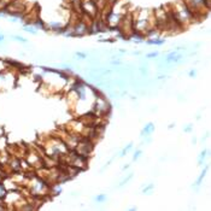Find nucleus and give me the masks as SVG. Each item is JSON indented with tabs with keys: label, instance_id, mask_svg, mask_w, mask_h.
<instances>
[{
	"label": "nucleus",
	"instance_id": "1",
	"mask_svg": "<svg viewBox=\"0 0 211 211\" xmlns=\"http://www.w3.org/2000/svg\"><path fill=\"white\" fill-rule=\"evenodd\" d=\"M153 131V124H149L146 128H145V131H144V133H146V134H149V133H151V131Z\"/></svg>",
	"mask_w": 211,
	"mask_h": 211
},
{
	"label": "nucleus",
	"instance_id": "2",
	"mask_svg": "<svg viewBox=\"0 0 211 211\" xmlns=\"http://www.w3.org/2000/svg\"><path fill=\"white\" fill-rule=\"evenodd\" d=\"M24 29H25V31H29V33H33V34H36L35 28H33V27H25Z\"/></svg>",
	"mask_w": 211,
	"mask_h": 211
},
{
	"label": "nucleus",
	"instance_id": "3",
	"mask_svg": "<svg viewBox=\"0 0 211 211\" xmlns=\"http://www.w3.org/2000/svg\"><path fill=\"white\" fill-rule=\"evenodd\" d=\"M15 39H17L18 41H22V42H25V39H23V38H21V36H15Z\"/></svg>",
	"mask_w": 211,
	"mask_h": 211
},
{
	"label": "nucleus",
	"instance_id": "4",
	"mask_svg": "<svg viewBox=\"0 0 211 211\" xmlns=\"http://www.w3.org/2000/svg\"><path fill=\"white\" fill-rule=\"evenodd\" d=\"M105 199V195H99V197H97V200L98 201H101Z\"/></svg>",
	"mask_w": 211,
	"mask_h": 211
},
{
	"label": "nucleus",
	"instance_id": "5",
	"mask_svg": "<svg viewBox=\"0 0 211 211\" xmlns=\"http://www.w3.org/2000/svg\"><path fill=\"white\" fill-rule=\"evenodd\" d=\"M140 153H141L140 151H138V152L135 153V156H134V159H136V158H139V154H140Z\"/></svg>",
	"mask_w": 211,
	"mask_h": 211
}]
</instances>
